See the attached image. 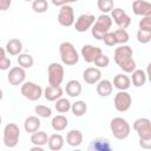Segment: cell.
Returning <instances> with one entry per match:
<instances>
[{"instance_id": "1", "label": "cell", "mask_w": 151, "mask_h": 151, "mask_svg": "<svg viewBox=\"0 0 151 151\" xmlns=\"http://www.w3.org/2000/svg\"><path fill=\"white\" fill-rule=\"evenodd\" d=\"M132 55L133 51L127 45H122L114 50V61L125 73H131L136 70V61L133 60Z\"/></svg>"}, {"instance_id": "2", "label": "cell", "mask_w": 151, "mask_h": 151, "mask_svg": "<svg viewBox=\"0 0 151 151\" xmlns=\"http://www.w3.org/2000/svg\"><path fill=\"white\" fill-rule=\"evenodd\" d=\"M112 26V18L110 15H107L106 13L99 15L96 19V22H93V25L91 26L92 28V35L97 39V40H103L104 35L110 32V28Z\"/></svg>"}, {"instance_id": "3", "label": "cell", "mask_w": 151, "mask_h": 151, "mask_svg": "<svg viewBox=\"0 0 151 151\" xmlns=\"http://www.w3.org/2000/svg\"><path fill=\"white\" fill-rule=\"evenodd\" d=\"M59 53H60V59L63 64H65L66 66H73L79 60L78 52L70 41H64L60 44Z\"/></svg>"}, {"instance_id": "4", "label": "cell", "mask_w": 151, "mask_h": 151, "mask_svg": "<svg viewBox=\"0 0 151 151\" xmlns=\"http://www.w3.org/2000/svg\"><path fill=\"white\" fill-rule=\"evenodd\" d=\"M110 129H111V132H112L113 137L119 139V140H123V139L127 138L129 134H130V131H131L130 124L122 117L113 118L110 123Z\"/></svg>"}, {"instance_id": "5", "label": "cell", "mask_w": 151, "mask_h": 151, "mask_svg": "<svg viewBox=\"0 0 151 151\" xmlns=\"http://www.w3.org/2000/svg\"><path fill=\"white\" fill-rule=\"evenodd\" d=\"M20 137L19 126L14 123H9L4 129V144L7 147H15Z\"/></svg>"}, {"instance_id": "6", "label": "cell", "mask_w": 151, "mask_h": 151, "mask_svg": "<svg viewBox=\"0 0 151 151\" xmlns=\"http://www.w3.org/2000/svg\"><path fill=\"white\" fill-rule=\"evenodd\" d=\"M48 84L52 86H60L64 80V67L59 63H51L47 67Z\"/></svg>"}, {"instance_id": "7", "label": "cell", "mask_w": 151, "mask_h": 151, "mask_svg": "<svg viewBox=\"0 0 151 151\" xmlns=\"http://www.w3.org/2000/svg\"><path fill=\"white\" fill-rule=\"evenodd\" d=\"M21 94L28 99V100H32V101H35L38 99H40V97L42 96V88L37 85L35 83H32V81H26L21 85Z\"/></svg>"}, {"instance_id": "8", "label": "cell", "mask_w": 151, "mask_h": 151, "mask_svg": "<svg viewBox=\"0 0 151 151\" xmlns=\"http://www.w3.org/2000/svg\"><path fill=\"white\" fill-rule=\"evenodd\" d=\"M133 129L138 133L139 139L151 140V122L149 118H138L133 123Z\"/></svg>"}, {"instance_id": "9", "label": "cell", "mask_w": 151, "mask_h": 151, "mask_svg": "<svg viewBox=\"0 0 151 151\" xmlns=\"http://www.w3.org/2000/svg\"><path fill=\"white\" fill-rule=\"evenodd\" d=\"M58 22L64 27H70L74 24V12L70 5H64L60 7L58 13Z\"/></svg>"}, {"instance_id": "10", "label": "cell", "mask_w": 151, "mask_h": 151, "mask_svg": "<svg viewBox=\"0 0 151 151\" xmlns=\"http://www.w3.org/2000/svg\"><path fill=\"white\" fill-rule=\"evenodd\" d=\"M132 104V98L126 91H119L114 96V107L118 112H126Z\"/></svg>"}, {"instance_id": "11", "label": "cell", "mask_w": 151, "mask_h": 151, "mask_svg": "<svg viewBox=\"0 0 151 151\" xmlns=\"http://www.w3.org/2000/svg\"><path fill=\"white\" fill-rule=\"evenodd\" d=\"M111 18H112V21H114L119 28L125 29L131 25V18L122 8H112L111 9Z\"/></svg>"}, {"instance_id": "12", "label": "cell", "mask_w": 151, "mask_h": 151, "mask_svg": "<svg viewBox=\"0 0 151 151\" xmlns=\"http://www.w3.org/2000/svg\"><path fill=\"white\" fill-rule=\"evenodd\" d=\"M25 78H26V72L21 66L12 67L7 74V80L13 86L21 85L25 81Z\"/></svg>"}, {"instance_id": "13", "label": "cell", "mask_w": 151, "mask_h": 151, "mask_svg": "<svg viewBox=\"0 0 151 151\" xmlns=\"http://www.w3.org/2000/svg\"><path fill=\"white\" fill-rule=\"evenodd\" d=\"M94 20H96V18L92 14H81L78 17V19L74 24V28L78 32H86L93 25Z\"/></svg>"}, {"instance_id": "14", "label": "cell", "mask_w": 151, "mask_h": 151, "mask_svg": "<svg viewBox=\"0 0 151 151\" xmlns=\"http://www.w3.org/2000/svg\"><path fill=\"white\" fill-rule=\"evenodd\" d=\"M103 53L100 47H96L93 45H84L81 47V57L86 63H93L97 57Z\"/></svg>"}, {"instance_id": "15", "label": "cell", "mask_w": 151, "mask_h": 151, "mask_svg": "<svg viewBox=\"0 0 151 151\" xmlns=\"http://www.w3.org/2000/svg\"><path fill=\"white\" fill-rule=\"evenodd\" d=\"M132 11L136 15H151V5L145 0H134L132 2Z\"/></svg>"}, {"instance_id": "16", "label": "cell", "mask_w": 151, "mask_h": 151, "mask_svg": "<svg viewBox=\"0 0 151 151\" xmlns=\"http://www.w3.org/2000/svg\"><path fill=\"white\" fill-rule=\"evenodd\" d=\"M83 78L90 85L97 84L101 78V71L98 67H87L83 73Z\"/></svg>"}, {"instance_id": "17", "label": "cell", "mask_w": 151, "mask_h": 151, "mask_svg": "<svg viewBox=\"0 0 151 151\" xmlns=\"http://www.w3.org/2000/svg\"><path fill=\"white\" fill-rule=\"evenodd\" d=\"M63 96V88L60 86H47L44 91V97L48 101H55Z\"/></svg>"}, {"instance_id": "18", "label": "cell", "mask_w": 151, "mask_h": 151, "mask_svg": "<svg viewBox=\"0 0 151 151\" xmlns=\"http://www.w3.org/2000/svg\"><path fill=\"white\" fill-rule=\"evenodd\" d=\"M113 85L119 91H126L131 86V79L126 74L119 73L113 78Z\"/></svg>"}, {"instance_id": "19", "label": "cell", "mask_w": 151, "mask_h": 151, "mask_svg": "<svg viewBox=\"0 0 151 151\" xmlns=\"http://www.w3.org/2000/svg\"><path fill=\"white\" fill-rule=\"evenodd\" d=\"M112 90H113V85L107 79H103L97 83V93L100 97H109L112 93Z\"/></svg>"}, {"instance_id": "20", "label": "cell", "mask_w": 151, "mask_h": 151, "mask_svg": "<svg viewBox=\"0 0 151 151\" xmlns=\"http://www.w3.org/2000/svg\"><path fill=\"white\" fill-rule=\"evenodd\" d=\"M40 125H41V122H40V119L37 116H29V117H27L25 119V123H24L25 131L28 132V133H33V132L38 131L40 129Z\"/></svg>"}, {"instance_id": "21", "label": "cell", "mask_w": 151, "mask_h": 151, "mask_svg": "<svg viewBox=\"0 0 151 151\" xmlns=\"http://www.w3.org/2000/svg\"><path fill=\"white\" fill-rule=\"evenodd\" d=\"M65 91H66V94L70 96V97H78L80 93H81V85L78 80L73 79V80H70L66 86H65Z\"/></svg>"}, {"instance_id": "22", "label": "cell", "mask_w": 151, "mask_h": 151, "mask_svg": "<svg viewBox=\"0 0 151 151\" xmlns=\"http://www.w3.org/2000/svg\"><path fill=\"white\" fill-rule=\"evenodd\" d=\"M66 142L70 146H79L83 143V133L79 130H71L66 136Z\"/></svg>"}, {"instance_id": "23", "label": "cell", "mask_w": 151, "mask_h": 151, "mask_svg": "<svg viewBox=\"0 0 151 151\" xmlns=\"http://www.w3.org/2000/svg\"><path fill=\"white\" fill-rule=\"evenodd\" d=\"M47 144H48L50 150H52V151H59V150H61L63 146H64V138H63L61 134L54 133V134H52L51 137H48Z\"/></svg>"}, {"instance_id": "24", "label": "cell", "mask_w": 151, "mask_h": 151, "mask_svg": "<svg viewBox=\"0 0 151 151\" xmlns=\"http://www.w3.org/2000/svg\"><path fill=\"white\" fill-rule=\"evenodd\" d=\"M88 149L90 150H96V151H110L111 145H110V142L105 138H96V139L92 140Z\"/></svg>"}, {"instance_id": "25", "label": "cell", "mask_w": 151, "mask_h": 151, "mask_svg": "<svg viewBox=\"0 0 151 151\" xmlns=\"http://www.w3.org/2000/svg\"><path fill=\"white\" fill-rule=\"evenodd\" d=\"M22 51V42L19 39H11L6 44V52L11 55H19Z\"/></svg>"}, {"instance_id": "26", "label": "cell", "mask_w": 151, "mask_h": 151, "mask_svg": "<svg viewBox=\"0 0 151 151\" xmlns=\"http://www.w3.org/2000/svg\"><path fill=\"white\" fill-rule=\"evenodd\" d=\"M51 125H52V129H53L54 131L60 132V131H64V130L67 127L68 120H67V118H66L65 116L58 114V116H55V117L52 119Z\"/></svg>"}, {"instance_id": "27", "label": "cell", "mask_w": 151, "mask_h": 151, "mask_svg": "<svg viewBox=\"0 0 151 151\" xmlns=\"http://www.w3.org/2000/svg\"><path fill=\"white\" fill-rule=\"evenodd\" d=\"M48 142V137L46 134V132L44 131H35L32 133L31 136V143L34 144V145H38V146H44L45 144H47Z\"/></svg>"}, {"instance_id": "28", "label": "cell", "mask_w": 151, "mask_h": 151, "mask_svg": "<svg viewBox=\"0 0 151 151\" xmlns=\"http://www.w3.org/2000/svg\"><path fill=\"white\" fill-rule=\"evenodd\" d=\"M132 73V84L136 87H140L146 81V73L143 70H134Z\"/></svg>"}, {"instance_id": "29", "label": "cell", "mask_w": 151, "mask_h": 151, "mask_svg": "<svg viewBox=\"0 0 151 151\" xmlns=\"http://www.w3.org/2000/svg\"><path fill=\"white\" fill-rule=\"evenodd\" d=\"M71 111L76 117H81L87 111V105L83 100H77L76 103L71 104Z\"/></svg>"}, {"instance_id": "30", "label": "cell", "mask_w": 151, "mask_h": 151, "mask_svg": "<svg viewBox=\"0 0 151 151\" xmlns=\"http://www.w3.org/2000/svg\"><path fill=\"white\" fill-rule=\"evenodd\" d=\"M33 57L28 53H20L18 57V64L22 68H31L33 66Z\"/></svg>"}, {"instance_id": "31", "label": "cell", "mask_w": 151, "mask_h": 151, "mask_svg": "<svg viewBox=\"0 0 151 151\" xmlns=\"http://www.w3.org/2000/svg\"><path fill=\"white\" fill-rule=\"evenodd\" d=\"M55 110L59 112V113H66L67 111L71 110V103L66 99V98H59L55 100Z\"/></svg>"}, {"instance_id": "32", "label": "cell", "mask_w": 151, "mask_h": 151, "mask_svg": "<svg viewBox=\"0 0 151 151\" xmlns=\"http://www.w3.org/2000/svg\"><path fill=\"white\" fill-rule=\"evenodd\" d=\"M113 34H114V38H116L117 44L124 45V44H126V42L129 41V33H127L126 29H124V28H118V29H116V31L113 32Z\"/></svg>"}, {"instance_id": "33", "label": "cell", "mask_w": 151, "mask_h": 151, "mask_svg": "<svg viewBox=\"0 0 151 151\" xmlns=\"http://www.w3.org/2000/svg\"><path fill=\"white\" fill-rule=\"evenodd\" d=\"M32 8L35 13H45L48 9V2L47 0H33Z\"/></svg>"}, {"instance_id": "34", "label": "cell", "mask_w": 151, "mask_h": 151, "mask_svg": "<svg viewBox=\"0 0 151 151\" xmlns=\"http://www.w3.org/2000/svg\"><path fill=\"white\" fill-rule=\"evenodd\" d=\"M34 111L35 113L38 114V117H41V118H48L52 116V110L51 107L48 106H45V105H37L34 107Z\"/></svg>"}, {"instance_id": "35", "label": "cell", "mask_w": 151, "mask_h": 151, "mask_svg": "<svg viewBox=\"0 0 151 151\" xmlns=\"http://www.w3.org/2000/svg\"><path fill=\"white\" fill-rule=\"evenodd\" d=\"M137 40L140 44H147L151 40V31L147 29H138L137 32Z\"/></svg>"}, {"instance_id": "36", "label": "cell", "mask_w": 151, "mask_h": 151, "mask_svg": "<svg viewBox=\"0 0 151 151\" xmlns=\"http://www.w3.org/2000/svg\"><path fill=\"white\" fill-rule=\"evenodd\" d=\"M97 5L99 11H101L103 13H109L113 8V0H98Z\"/></svg>"}, {"instance_id": "37", "label": "cell", "mask_w": 151, "mask_h": 151, "mask_svg": "<svg viewBox=\"0 0 151 151\" xmlns=\"http://www.w3.org/2000/svg\"><path fill=\"white\" fill-rule=\"evenodd\" d=\"M93 63H94V65H96L98 68H105V67L109 66V64H110V59H109L107 55H105V54L101 53L99 57L96 58V60H94Z\"/></svg>"}, {"instance_id": "38", "label": "cell", "mask_w": 151, "mask_h": 151, "mask_svg": "<svg viewBox=\"0 0 151 151\" xmlns=\"http://www.w3.org/2000/svg\"><path fill=\"white\" fill-rule=\"evenodd\" d=\"M139 28L140 29H147L151 31V15H145L139 21Z\"/></svg>"}, {"instance_id": "39", "label": "cell", "mask_w": 151, "mask_h": 151, "mask_svg": "<svg viewBox=\"0 0 151 151\" xmlns=\"http://www.w3.org/2000/svg\"><path fill=\"white\" fill-rule=\"evenodd\" d=\"M103 40H104V42H105L106 46H114V45H117V41H116V38H114L113 32H107L104 35Z\"/></svg>"}, {"instance_id": "40", "label": "cell", "mask_w": 151, "mask_h": 151, "mask_svg": "<svg viewBox=\"0 0 151 151\" xmlns=\"http://www.w3.org/2000/svg\"><path fill=\"white\" fill-rule=\"evenodd\" d=\"M9 66H11V59H9V58H7L6 55L2 57V58H0V70H1V71L8 70Z\"/></svg>"}, {"instance_id": "41", "label": "cell", "mask_w": 151, "mask_h": 151, "mask_svg": "<svg viewBox=\"0 0 151 151\" xmlns=\"http://www.w3.org/2000/svg\"><path fill=\"white\" fill-rule=\"evenodd\" d=\"M12 0H0V11H7L11 7Z\"/></svg>"}, {"instance_id": "42", "label": "cell", "mask_w": 151, "mask_h": 151, "mask_svg": "<svg viewBox=\"0 0 151 151\" xmlns=\"http://www.w3.org/2000/svg\"><path fill=\"white\" fill-rule=\"evenodd\" d=\"M139 145L144 149H151V140H145V139H139Z\"/></svg>"}, {"instance_id": "43", "label": "cell", "mask_w": 151, "mask_h": 151, "mask_svg": "<svg viewBox=\"0 0 151 151\" xmlns=\"http://www.w3.org/2000/svg\"><path fill=\"white\" fill-rule=\"evenodd\" d=\"M52 4L54 6H58V7H61L64 5H67L68 4V0H52Z\"/></svg>"}, {"instance_id": "44", "label": "cell", "mask_w": 151, "mask_h": 151, "mask_svg": "<svg viewBox=\"0 0 151 151\" xmlns=\"http://www.w3.org/2000/svg\"><path fill=\"white\" fill-rule=\"evenodd\" d=\"M5 55H6V50H4L2 47H0V58H2Z\"/></svg>"}, {"instance_id": "45", "label": "cell", "mask_w": 151, "mask_h": 151, "mask_svg": "<svg viewBox=\"0 0 151 151\" xmlns=\"http://www.w3.org/2000/svg\"><path fill=\"white\" fill-rule=\"evenodd\" d=\"M2 97H4V93H2V90L0 88V100L2 99Z\"/></svg>"}, {"instance_id": "46", "label": "cell", "mask_w": 151, "mask_h": 151, "mask_svg": "<svg viewBox=\"0 0 151 151\" xmlns=\"http://www.w3.org/2000/svg\"><path fill=\"white\" fill-rule=\"evenodd\" d=\"M78 0H68V2H77Z\"/></svg>"}, {"instance_id": "47", "label": "cell", "mask_w": 151, "mask_h": 151, "mask_svg": "<svg viewBox=\"0 0 151 151\" xmlns=\"http://www.w3.org/2000/svg\"><path fill=\"white\" fill-rule=\"evenodd\" d=\"M1 122H2V118H1V116H0V124H1Z\"/></svg>"}, {"instance_id": "48", "label": "cell", "mask_w": 151, "mask_h": 151, "mask_svg": "<svg viewBox=\"0 0 151 151\" xmlns=\"http://www.w3.org/2000/svg\"><path fill=\"white\" fill-rule=\"evenodd\" d=\"M25 1H33V0H25Z\"/></svg>"}]
</instances>
